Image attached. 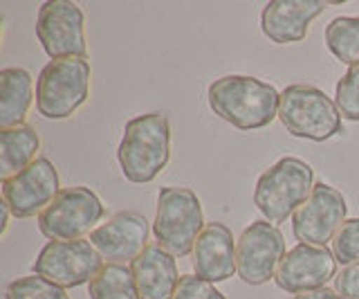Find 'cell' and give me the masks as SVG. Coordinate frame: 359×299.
Here are the masks:
<instances>
[{
	"label": "cell",
	"instance_id": "cell-9",
	"mask_svg": "<svg viewBox=\"0 0 359 299\" xmlns=\"http://www.w3.org/2000/svg\"><path fill=\"white\" fill-rule=\"evenodd\" d=\"M285 241L280 230L269 220H254L236 243L238 277L247 286H263L274 279L285 257Z\"/></svg>",
	"mask_w": 359,
	"mask_h": 299
},
{
	"label": "cell",
	"instance_id": "cell-7",
	"mask_svg": "<svg viewBox=\"0 0 359 299\" xmlns=\"http://www.w3.org/2000/svg\"><path fill=\"white\" fill-rule=\"evenodd\" d=\"M106 209L88 187H65L39 216V230L50 241H79L104 218Z\"/></svg>",
	"mask_w": 359,
	"mask_h": 299
},
{
	"label": "cell",
	"instance_id": "cell-24",
	"mask_svg": "<svg viewBox=\"0 0 359 299\" xmlns=\"http://www.w3.org/2000/svg\"><path fill=\"white\" fill-rule=\"evenodd\" d=\"M332 254L346 265L359 263V218H348L332 239Z\"/></svg>",
	"mask_w": 359,
	"mask_h": 299
},
{
	"label": "cell",
	"instance_id": "cell-25",
	"mask_svg": "<svg viewBox=\"0 0 359 299\" xmlns=\"http://www.w3.org/2000/svg\"><path fill=\"white\" fill-rule=\"evenodd\" d=\"M173 299H227V297H224L211 281L202 279V277L182 274Z\"/></svg>",
	"mask_w": 359,
	"mask_h": 299
},
{
	"label": "cell",
	"instance_id": "cell-22",
	"mask_svg": "<svg viewBox=\"0 0 359 299\" xmlns=\"http://www.w3.org/2000/svg\"><path fill=\"white\" fill-rule=\"evenodd\" d=\"M5 299H70L65 288L48 281L45 277L29 274L11 281L5 291Z\"/></svg>",
	"mask_w": 359,
	"mask_h": 299
},
{
	"label": "cell",
	"instance_id": "cell-4",
	"mask_svg": "<svg viewBox=\"0 0 359 299\" xmlns=\"http://www.w3.org/2000/svg\"><path fill=\"white\" fill-rule=\"evenodd\" d=\"M278 119L294 138L312 142L330 140L341 133V115L321 88L308 84L287 86L278 99Z\"/></svg>",
	"mask_w": 359,
	"mask_h": 299
},
{
	"label": "cell",
	"instance_id": "cell-15",
	"mask_svg": "<svg viewBox=\"0 0 359 299\" xmlns=\"http://www.w3.org/2000/svg\"><path fill=\"white\" fill-rule=\"evenodd\" d=\"M328 5L323 0H272L261 14V29L278 46L299 43L308 36L310 23Z\"/></svg>",
	"mask_w": 359,
	"mask_h": 299
},
{
	"label": "cell",
	"instance_id": "cell-18",
	"mask_svg": "<svg viewBox=\"0 0 359 299\" xmlns=\"http://www.w3.org/2000/svg\"><path fill=\"white\" fill-rule=\"evenodd\" d=\"M34 99L32 74L22 68L0 72V128L20 126Z\"/></svg>",
	"mask_w": 359,
	"mask_h": 299
},
{
	"label": "cell",
	"instance_id": "cell-16",
	"mask_svg": "<svg viewBox=\"0 0 359 299\" xmlns=\"http://www.w3.org/2000/svg\"><path fill=\"white\" fill-rule=\"evenodd\" d=\"M194 270L211 284L227 281L233 272H238L233 234L227 225L209 223L202 230L194 248Z\"/></svg>",
	"mask_w": 359,
	"mask_h": 299
},
{
	"label": "cell",
	"instance_id": "cell-6",
	"mask_svg": "<svg viewBox=\"0 0 359 299\" xmlns=\"http://www.w3.org/2000/svg\"><path fill=\"white\" fill-rule=\"evenodd\" d=\"M90 95V61L67 57L50 61L36 81V108L48 119H67Z\"/></svg>",
	"mask_w": 359,
	"mask_h": 299
},
{
	"label": "cell",
	"instance_id": "cell-17",
	"mask_svg": "<svg viewBox=\"0 0 359 299\" xmlns=\"http://www.w3.org/2000/svg\"><path fill=\"white\" fill-rule=\"evenodd\" d=\"M135 274L140 299H173L180 274L171 252H166L160 243H151L137 259L130 263Z\"/></svg>",
	"mask_w": 359,
	"mask_h": 299
},
{
	"label": "cell",
	"instance_id": "cell-5",
	"mask_svg": "<svg viewBox=\"0 0 359 299\" xmlns=\"http://www.w3.org/2000/svg\"><path fill=\"white\" fill-rule=\"evenodd\" d=\"M205 230V216L196 192L187 187H162L157 194V212L153 234L157 243L173 257L194 252L196 241Z\"/></svg>",
	"mask_w": 359,
	"mask_h": 299
},
{
	"label": "cell",
	"instance_id": "cell-10",
	"mask_svg": "<svg viewBox=\"0 0 359 299\" xmlns=\"http://www.w3.org/2000/svg\"><path fill=\"white\" fill-rule=\"evenodd\" d=\"M36 36L45 54L54 59L83 57L86 48V18L81 7L70 0H50L39 9Z\"/></svg>",
	"mask_w": 359,
	"mask_h": 299
},
{
	"label": "cell",
	"instance_id": "cell-20",
	"mask_svg": "<svg viewBox=\"0 0 359 299\" xmlns=\"http://www.w3.org/2000/svg\"><path fill=\"white\" fill-rule=\"evenodd\" d=\"M90 299H140L133 270L119 263H106L90 281Z\"/></svg>",
	"mask_w": 359,
	"mask_h": 299
},
{
	"label": "cell",
	"instance_id": "cell-28",
	"mask_svg": "<svg viewBox=\"0 0 359 299\" xmlns=\"http://www.w3.org/2000/svg\"><path fill=\"white\" fill-rule=\"evenodd\" d=\"M0 209H3V234L7 232V225H9V214H11V209L7 207V203L3 201V205H0Z\"/></svg>",
	"mask_w": 359,
	"mask_h": 299
},
{
	"label": "cell",
	"instance_id": "cell-21",
	"mask_svg": "<svg viewBox=\"0 0 359 299\" xmlns=\"http://www.w3.org/2000/svg\"><path fill=\"white\" fill-rule=\"evenodd\" d=\"M325 46L346 65H359V16H339L325 27Z\"/></svg>",
	"mask_w": 359,
	"mask_h": 299
},
{
	"label": "cell",
	"instance_id": "cell-1",
	"mask_svg": "<svg viewBox=\"0 0 359 299\" xmlns=\"http://www.w3.org/2000/svg\"><path fill=\"white\" fill-rule=\"evenodd\" d=\"M209 106L220 119L241 131H256L272 124L278 117L280 93L272 84L256 77L227 74L209 86Z\"/></svg>",
	"mask_w": 359,
	"mask_h": 299
},
{
	"label": "cell",
	"instance_id": "cell-12",
	"mask_svg": "<svg viewBox=\"0 0 359 299\" xmlns=\"http://www.w3.org/2000/svg\"><path fill=\"white\" fill-rule=\"evenodd\" d=\"M59 194V173L48 158H36L14 178L3 180V201L16 218L41 216Z\"/></svg>",
	"mask_w": 359,
	"mask_h": 299
},
{
	"label": "cell",
	"instance_id": "cell-19",
	"mask_svg": "<svg viewBox=\"0 0 359 299\" xmlns=\"http://www.w3.org/2000/svg\"><path fill=\"white\" fill-rule=\"evenodd\" d=\"M39 133L27 124L0 131V178L9 180L36 160Z\"/></svg>",
	"mask_w": 359,
	"mask_h": 299
},
{
	"label": "cell",
	"instance_id": "cell-23",
	"mask_svg": "<svg viewBox=\"0 0 359 299\" xmlns=\"http://www.w3.org/2000/svg\"><path fill=\"white\" fill-rule=\"evenodd\" d=\"M334 104L344 119L359 121V65L348 68L346 74L337 81Z\"/></svg>",
	"mask_w": 359,
	"mask_h": 299
},
{
	"label": "cell",
	"instance_id": "cell-14",
	"mask_svg": "<svg viewBox=\"0 0 359 299\" xmlns=\"http://www.w3.org/2000/svg\"><path fill=\"white\" fill-rule=\"evenodd\" d=\"M90 243L106 263L126 265L135 261L149 246V220L140 212H117L108 223L90 232Z\"/></svg>",
	"mask_w": 359,
	"mask_h": 299
},
{
	"label": "cell",
	"instance_id": "cell-11",
	"mask_svg": "<svg viewBox=\"0 0 359 299\" xmlns=\"http://www.w3.org/2000/svg\"><path fill=\"white\" fill-rule=\"evenodd\" d=\"M346 214L348 205L344 194L328 182H317L308 201L292 214V232L301 243L325 248V243L332 241L346 223Z\"/></svg>",
	"mask_w": 359,
	"mask_h": 299
},
{
	"label": "cell",
	"instance_id": "cell-13",
	"mask_svg": "<svg viewBox=\"0 0 359 299\" xmlns=\"http://www.w3.org/2000/svg\"><path fill=\"white\" fill-rule=\"evenodd\" d=\"M332 277H337V259L332 250L299 243L280 261L274 281L280 291L301 295L325 288Z\"/></svg>",
	"mask_w": 359,
	"mask_h": 299
},
{
	"label": "cell",
	"instance_id": "cell-27",
	"mask_svg": "<svg viewBox=\"0 0 359 299\" xmlns=\"http://www.w3.org/2000/svg\"><path fill=\"white\" fill-rule=\"evenodd\" d=\"M294 299H344V297L337 291H330V288H317V291L294 295Z\"/></svg>",
	"mask_w": 359,
	"mask_h": 299
},
{
	"label": "cell",
	"instance_id": "cell-2",
	"mask_svg": "<svg viewBox=\"0 0 359 299\" xmlns=\"http://www.w3.org/2000/svg\"><path fill=\"white\" fill-rule=\"evenodd\" d=\"M123 178L137 185L155 180L171 160V124L164 113H146L126 121L117 149Z\"/></svg>",
	"mask_w": 359,
	"mask_h": 299
},
{
	"label": "cell",
	"instance_id": "cell-26",
	"mask_svg": "<svg viewBox=\"0 0 359 299\" xmlns=\"http://www.w3.org/2000/svg\"><path fill=\"white\" fill-rule=\"evenodd\" d=\"M334 291L344 299H359V263L346 265L334 277Z\"/></svg>",
	"mask_w": 359,
	"mask_h": 299
},
{
	"label": "cell",
	"instance_id": "cell-3",
	"mask_svg": "<svg viewBox=\"0 0 359 299\" xmlns=\"http://www.w3.org/2000/svg\"><path fill=\"white\" fill-rule=\"evenodd\" d=\"M314 190V171L306 160L280 158L256 182L254 205L272 225L285 223Z\"/></svg>",
	"mask_w": 359,
	"mask_h": 299
},
{
	"label": "cell",
	"instance_id": "cell-8",
	"mask_svg": "<svg viewBox=\"0 0 359 299\" xmlns=\"http://www.w3.org/2000/svg\"><path fill=\"white\" fill-rule=\"evenodd\" d=\"M104 259L86 239L79 241H50L45 246L32 270L61 288H76L90 284L104 268Z\"/></svg>",
	"mask_w": 359,
	"mask_h": 299
}]
</instances>
